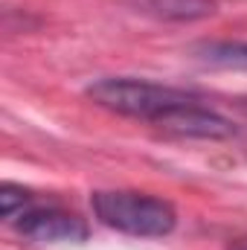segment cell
Instances as JSON below:
<instances>
[{
	"label": "cell",
	"mask_w": 247,
	"mask_h": 250,
	"mask_svg": "<svg viewBox=\"0 0 247 250\" xmlns=\"http://www.w3.org/2000/svg\"><path fill=\"white\" fill-rule=\"evenodd\" d=\"M90 207L105 227L134 239H163L178 227V209L172 201L148 192L99 189L90 195Z\"/></svg>",
	"instance_id": "obj_1"
},
{
	"label": "cell",
	"mask_w": 247,
	"mask_h": 250,
	"mask_svg": "<svg viewBox=\"0 0 247 250\" xmlns=\"http://www.w3.org/2000/svg\"><path fill=\"white\" fill-rule=\"evenodd\" d=\"M87 99H93L99 108H105L111 114L143 120L151 125L184 105L198 102V96L184 87L157 84V82H145V79H128V76H108V79L93 82L87 87Z\"/></svg>",
	"instance_id": "obj_2"
},
{
	"label": "cell",
	"mask_w": 247,
	"mask_h": 250,
	"mask_svg": "<svg viewBox=\"0 0 247 250\" xmlns=\"http://www.w3.org/2000/svg\"><path fill=\"white\" fill-rule=\"evenodd\" d=\"M18 233H23L26 239L32 242H47V245H56V242H84L87 239V224L84 218H79L76 212L62 209V207H41V204H32L26 207L15 221Z\"/></svg>",
	"instance_id": "obj_3"
},
{
	"label": "cell",
	"mask_w": 247,
	"mask_h": 250,
	"mask_svg": "<svg viewBox=\"0 0 247 250\" xmlns=\"http://www.w3.org/2000/svg\"><path fill=\"white\" fill-rule=\"evenodd\" d=\"M157 128L169 137H181V140H230L239 134V128L233 120L221 117L218 111L192 102V105H184L172 114H166L163 120H157Z\"/></svg>",
	"instance_id": "obj_4"
},
{
	"label": "cell",
	"mask_w": 247,
	"mask_h": 250,
	"mask_svg": "<svg viewBox=\"0 0 247 250\" xmlns=\"http://www.w3.org/2000/svg\"><path fill=\"white\" fill-rule=\"evenodd\" d=\"M137 12L160 21H201L215 15V0H128Z\"/></svg>",
	"instance_id": "obj_5"
},
{
	"label": "cell",
	"mask_w": 247,
	"mask_h": 250,
	"mask_svg": "<svg viewBox=\"0 0 247 250\" xmlns=\"http://www.w3.org/2000/svg\"><path fill=\"white\" fill-rule=\"evenodd\" d=\"M198 62L221 70H247V41H206L192 47Z\"/></svg>",
	"instance_id": "obj_6"
},
{
	"label": "cell",
	"mask_w": 247,
	"mask_h": 250,
	"mask_svg": "<svg viewBox=\"0 0 247 250\" xmlns=\"http://www.w3.org/2000/svg\"><path fill=\"white\" fill-rule=\"evenodd\" d=\"M35 204V195L29 192V189L18 187V184H3L0 187V209H3V218L12 224L26 207H32Z\"/></svg>",
	"instance_id": "obj_7"
},
{
	"label": "cell",
	"mask_w": 247,
	"mask_h": 250,
	"mask_svg": "<svg viewBox=\"0 0 247 250\" xmlns=\"http://www.w3.org/2000/svg\"><path fill=\"white\" fill-rule=\"evenodd\" d=\"M227 250H247V236H245V239H236Z\"/></svg>",
	"instance_id": "obj_8"
}]
</instances>
